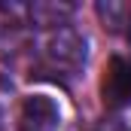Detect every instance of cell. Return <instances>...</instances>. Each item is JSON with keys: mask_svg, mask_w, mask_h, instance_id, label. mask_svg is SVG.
<instances>
[{"mask_svg": "<svg viewBox=\"0 0 131 131\" xmlns=\"http://www.w3.org/2000/svg\"><path fill=\"white\" fill-rule=\"evenodd\" d=\"M43 61L49 70L61 73H76L85 64V37L73 28H55L46 37L43 46Z\"/></svg>", "mask_w": 131, "mask_h": 131, "instance_id": "cell-1", "label": "cell"}, {"mask_svg": "<svg viewBox=\"0 0 131 131\" xmlns=\"http://www.w3.org/2000/svg\"><path fill=\"white\" fill-rule=\"evenodd\" d=\"M101 101L107 110L131 107V58L110 55L101 73Z\"/></svg>", "mask_w": 131, "mask_h": 131, "instance_id": "cell-2", "label": "cell"}, {"mask_svg": "<svg viewBox=\"0 0 131 131\" xmlns=\"http://www.w3.org/2000/svg\"><path fill=\"white\" fill-rule=\"evenodd\" d=\"M61 110L58 104L46 95H31L21 104L18 113V131H58Z\"/></svg>", "mask_w": 131, "mask_h": 131, "instance_id": "cell-3", "label": "cell"}, {"mask_svg": "<svg viewBox=\"0 0 131 131\" xmlns=\"http://www.w3.org/2000/svg\"><path fill=\"white\" fill-rule=\"evenodd\" d=\"M92 131H131V128L122 122V119H116V116H104Z\"/></svg>", "mask_w": 131, "mask_h": 131, "instance_id": "cell-4", "label": "cell"}, {"mask_svg": "<svg viewBox=\"0 0 131 131\" xmlns=\"http://www.w3.org/2000/svg\"><path fill=\"white\" fill-rule=\"evenodd\" d=\"M0 125H3V98H0Z\"/></svg>", "mask_w": 131, "mask_h": 131, "instance_id": "cell-5", "label": "cell"}]
</instances>
